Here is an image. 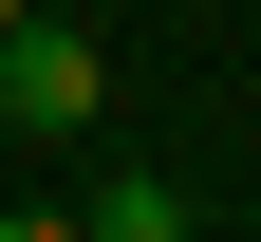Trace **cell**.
Wrapping results in <instances>:
<instances>
[{
  "mask_svg": "<svg viewBox=\"0 0 261 242\" xmlns=\"http://www.w3.org/2000/svg\"><path fill=\"white\" fill-rule=\"evenodd\" d=\"M0 112L19 130H93L112 112V56H93L75 19H19V38H0Z\"/></svg>",
  "mask_w": 261,
  "mask_h": 242,
  "instance_id": "obj_1",
  "label": "cell"
},
{
  "mask_svg": "<svg viewBox=\"0 0 261 242\" xmlns=\"http://www.w3.org/2000/svg\"><path fill=\"white\" fill-rule=\"evenodd\" d=\"M93 242H187V186L168 168H112V186H93Z\"/></svg>",
  "mask_w": 261,
  "mask_h": 242,
  "instance_id": "obj_2",
  "label": "cell"
},
{
  "mask_svg": "<svg viewBox=\"0 0 261 242\" xmlns=\"http://www.w3.org/2000/svg\"><path fill=\"white\" fill-rule=\"evenodd\" d=\"M0 242H93V224H56V205H0Z\"/></svg>",
  "mask_w": 261,
  "mask_h": 242,
  "instance_id": "obj_3",
  "label": "cell"
},
{
  "mask_svg": "<svg viewBox=\"0 0 261 242\" xmlns=\"http://www.w3.org/2000/svg\"><path fill=\"white\" fill-rule=\"evenodd\" d=\"M19 19H38V0H0V38H19Z\"/></svg>",
  "mask_w": 261,
  "mask_h": 242,
  "instance_id": "obj_4",
  "label": "cell"
}]
</instances>
